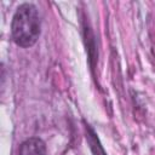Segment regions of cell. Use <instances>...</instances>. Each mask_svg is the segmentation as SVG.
<instances>
[{
  "instance_id": "cell-3",
  "label": "cell",
  "mask_w": 155,
  "mask_h": 155,
  "mask_svg": "<svg viewBox=\"0 0 155 155\" xmlns=\"http://www.w3.org/2000/svg\"><path fill=\"white\" fill-rule=\"evenodd\" d=\"M86 139L90 144V149L93 155H107L96 132L93 131V128L90 125H86Z\"/></svg>"
},
{
  "instance_id": "cell-1",
  "label": "cell",
  "mask_w": 155,
  "mask_h": 155,
  "mask_svg": "<svg viewBox=\"0 0 155 155\" xmlns=\"http://www.w3.org/2000/svg\"><path fill=\"white\" fill-rule=\"evenodd\" d=\"M41 31V22L38 8L34 4H21L11 22V36L16 45L21 47L33 46Z\"/></svg>"
},
{
  "instance_id": "cell-2",
  "label": "cell",
  "mask_w": 155,
  "mask_h": 155,
  "mask_svg": "<svg viewBox=\"0 0 155 155\" xmlns=\"http://www.w3.org/2000/svg\"><path fill=\"white\" fill-rule=\"evenodd\" d=\"M18 155H47L45 142L38 137L28 138L19 145Z\"/></svg>"
}]
</instances>
